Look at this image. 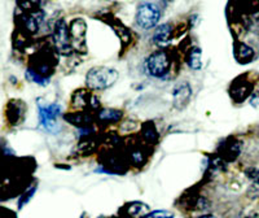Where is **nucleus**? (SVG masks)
Returning <instances> with one entry per match:
<instances>
[{"label": "nucleus", "mask_w": 259, "mask_h": 218, "mask_svg": "<svg viewBox=\"0 0 259 218\" xmlns=\"http://www.w3.org/2000/svg\"><path fill=\"white\" fill-rule=\"evenodd\" d=\"M118 77L119 74L115 69L108 66H94L85 76V85L91 90L103 91L112 87L117 82Z\"/></svg>", "instance_id": "f257e3e1"}, {"label": "nucleus", "mask_w": 259, "mask_h": 218, "mask_svg": "<svg viewBox=\"0 0 259 218\" xmlns=\"http://www.w3.org/2000/svg\"><path fill=\"white\" fill-rule=\"evenodd\" d=\"M53 46L57 52L64 56H69L73 52V45H71L70 31H69L68 24L64 20H57L52 31Z\"/></svg>", "instance_id": "f03ea898"}, {"label": "nucleus", "mask_w": 259, "mask_h": 218, "mask_svg": "<svg viewBox=\"0 0 259 218\" xmlns=\"http://www.w3.org/2000/svg\"><path fill=\"white\" fill-rule=\"evenodd\" d=\"M161 18V11L154 3H143L136 11V24L144 30L156 27Z\"/></svg>", "instance_id": "7ed1b4c3"}, {"label": "nucleus", "mask_w": 259, "mask_h": 218, "mask_svg": "<svg viewBox=\"0 0 259 218\" xmlns=\"http://www.w3.org/2000/svg\"><path fill=\"white\" fill-rule=\"evenodd\" d=\"M171 62L168 55L163 51H157L152 53L145 61V68L148 73L154 78L166 77L170 71Z\"/></svg>", "instance_id": "20e7f679"}, {"label": "nucleus", "mask_w": 259, "mask_h": 218, "mask_svg": "<svg viewBox=\"0 0 259 218\" xmlns=\"http://www.w3.org/2000/svg\"><path fill=\"white\" fill-rule=\"evenodd\" d=\"M69 31H70L73 50L80 53L87 52V43H85L87 24H85V21L83 18H74L69 24Z\"/></svg>", "instance_id": "39448f33"}, {"label": "nucleus", "mask_w": 259, "mask_h": 218, "mask_svg": "<svg viewBox=\"0 0 259 218\" xmlns=\"http://www.w3.org/2000/svg\"><path fill=\"white\" fill-rule=\"evenodd\" d=\"M61 113V106L57 104L39 105V122L47 131H55L57 129V120Z\"/></svg>", "instance_id": "423d86ee"}, {"label": "nucleus", "mask_w": 259, "mask_h": 218, "mask_svg": "<svg viewBox=\"0 0 259 218\" xmlns=\"http://www.w3.org/2000/svg\"><path fill=\"white\" fill-rule=\"evenodd\" d=\"M193 91L188 82H182L178 86H175L172 91V103L177 109H184L191 101V97Z\"/></svg>", "instance_id": "0eeeda50"}, {"label": "nucleus", "mask_w": 259, "mask_h": 218, "mask_svg": "<svg viewBox=\"0 0 259 218\" xmlns=\"http://www.w3.org/2000/svg\"><path fill=\"white\" fill-rule=\"evenodd\" d=\"M73 104L78 108H84V106H91V108H99L100 100L97 99L91 92L85 90H78L73 95Z\"/></svg>", "instance_id": "6e6552de"}, {"label": "nucleus", "mask_w": 259, "mask_h": 218, "mask_svg": "<svg viewBox=\"0 0 259 218\" xmlns=\"http://www.w3.org/2000/svg\"><path fill=\"white\" fill-rule=\"evenodd\" d=\"M43 12L38 11V12L34 13H27L22 17V27L26 30L30 34H34V32H38V30L40 29V25L43 22Z\"/></svg>", "instance_id": "1a4fd4ad"}, {"label": "nucleus", "mask_w": 259, "mask_h": 218, "mask_svg": "<svg viewBox=\"0 0 259 218\" xmlns=\"http://www.w3.org/2000/svg\"><path fill=\"white\" fill-rule=\"evenodd\" d=\"M221 157L227 161H233L240 155V143L236 139H227L221 146Z\"/></svg>", "instance_id": "9d476101"}, {"label": "nucleus", "mask_w": 259, "mask_h": 218, "mask_svg": "<svg viewBox=\"0 0 259 218\" xmlns=\"http://www.w3.org/2000/svg\"><path fill=\"white\" fill-rule=\"evenodd\" d=\"M235 57L236 61L240 62V64H249L255 57V51L244 42H240L235 46Z\"/></svg>", "instance_id": "9b49d317"}, {"label": "nucleus", "mask_w": 259, "mask_h": 218, "mask_svg": "<svg viewBox=\"0 0 259 218\" xmlns=\"http://www.w3.org/2000/svg\"><path fill=\"white\" fill-rule=\"evenodd\" d=\"M231 95H232V99L237 103H241L245 99L251 95V85L249 82H235L232 85V90H231Z\"/></svg>", "instance_id": "f8f14e48"}, {"label": "nucleus", "mask_w": 259, "mask_h": 218, "mask_svg": "<svg viewBox=\"0 0 259 218\" xmlns=\"http://www.w3.org/2000/svg\"><path fill=\"white\" fill-rule=\"evenodd\" d=\"M171 34H172V26L170 24H162L156 29L153 34V42L157 46H167L170 43Z\"/></svg>", "instance_id": "ddd939ff"}, {"label": "nucleus", "mask_w": 259, "mask_h": 218, "mask_svg": "<svg viewBox=\"0 0 259 218\" xmlns=\"http://www.w3.org/2000/svg\"><path fill=\"white\" fill-rule=\"evenodd\" d=\"M202 52L198 47H192L187 55V62H188L189 68L193 70H200L202 68Z\"/></svg>", "instance_id": "4468645a"}, {"label": "nucleus", "mask_w": 259, "mask_h": 218, "mask_svg": "<svg viewBox=\"0 0 259 218\" xmlns=\"http://www.w3.org/2000/svg\"><path fill=\"white\" fill-rule=\"evenodd\" d=\"M65 120L68 122H70L74 126H79V127H87L91 125L92 117L85 113H74V115L65 116Z\"/></svg>", "instance_id": "2eb2a0df"}, {"label": "nucleus", "mask_w": 259, "mask_h": 218, "mask_svg": "<svg viewBox=\"0 0 259 218\" xmlns=\"http://www.w3.org/2000/svg\"><path fill=\"white\" fill-rule=\"evenodd\" d=\"M17 7L26 13H34L40 11V0H16Z\"/></svg>", "instance_id": "dca6fc26"}, {"label": "nucleus", "mask_w": 259, "mask_h": 218, "mask_svg": "<svg viewBox=\"0 0 259 218\" xmlns=\"http://www.w3.org/2000/svg\"><path fill=\"white\" fill-rule=\"evenodd\" d=\"M121 117H122L121 111H117V109H112V108L103 109V111L99 113V118H100L101 121H105V122L119 121Z\"/></svg>", "instance_id": "f3484780"}, {"label": "nucleus", "mask_w": 259, "mask_h": 218, "mask_svg": "<svg viewBox=\"0 0 259 218\" xmlns=\"http://www.w3.org/2000/svg\"><path fill=\"white\" fill-rule=\"evenodd\" d=\"M20 116H22V108L20 106V104L9 103L8 109H7V118H8V121L13 125L18 124Z\"/></svg>", "instance_id": "a211bd4d"}, {"label": "nucleus", "mask_w": 259, "mask_h": 218, "mask_svg": "<svg viewBox=\"0 0 259 218\" xmlns=\"http://www.w3.org/2000/svg\"><path fill=\"white\" fill-rule=\"evenodd\" d=\"M143 136L147 139L149 143H156L158 140V133H157L156 127H154L153 122H148L143 126Z\"/></svg>", "instance_id": "6ab92c4d"}, {"label": "nucleus", "mask_w": 259, "mask_h": 218, "mask_svg": "<svg viewBox=\"0 0 259 218\" xmlns=\"http://www.w3.org/2000/svg\"><path fill=\"white\" fill-rule=\"evenodd\" d=\"M26 77L29 78L31 82H35L38 83V85H48V80L46 77H43L41 74H39L38 71L32 70V69H27L26 70Z\"/></svg>", "instance_id": "aec40b11"}, {"label": "nucleus", "mask_w": 259, "mask_h": 218, "mask_svg": "<svg viewBox=\"0 0 259 218\" xmlns=\"http://www.w3.org/2000/svg\"><path fill=\"white\" fill-rule=\"evenodd\" d=\"M148 210H149L148 205H145V204H142V203H135L130 206L128 212L133 213V214L139 215V214H144V213H147Z\"/></svg>", "instance_id": "412c9836"}, {"label": "nucleus", "mask_w": 259, "mask_h": 218, "mask_svg": "<svg viewBox=\"0 0 259 218\" xmlns=\"http://www.w3.org/2000/svg\"><path fill=\"white\" fill-rule=\"evenodd\" d=\"M246 177L251 179L253 182V187L259 191V170L258 169H249L246 170Z\"/></svg>", "instance_id": "4be33fe9"}, {"label": "nucleus", "mask_w": 259, "mask_h": 218, "mask_svg": "<svg viewBox=\"0 0 259 218\" xmlns=\"http://www.w3.org/2000/svg\"><path fill=\"white\" fill-rule=\"evenodd\" d=\"M147 218H174V213L168 212V210H154L148 214Z\"/></svg>", "instance_id": "5701e85b"}, {"label": "nucleus", "mask_w": 259, "mask_h": 218, "mask_svg": "<svg viewBox=\"0 0 259 218\" xmlns=\"http://www.w3.org/2000/svg\"><path fill=\"white\" fill-rule=\"evenodd\" d=\"M131 160H133L134 164L140 165V164H143V161H144V154L140 152V151H136V152H134V154L131 155Z\"/></svg>", "instance_id": "b1692460"}, {"label": "nucleus", "mask_w": 259, "mask_h": 218, "mask_svg": "<svg viewBox=\"0 0 259 218\" xmlns=\"http://www.w3.org/2000/svg\"><path fill=\"white\" fill-rule=\"evenodd\" d=\"M250 104L253 106H259V91H256V92H253V94H251V99H250Z\"/></svg>", "instance_id": "393cba45"}]
</instances>
